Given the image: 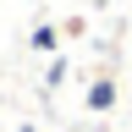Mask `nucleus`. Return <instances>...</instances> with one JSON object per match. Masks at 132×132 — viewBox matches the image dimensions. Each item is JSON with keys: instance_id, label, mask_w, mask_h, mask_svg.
<instances>
[{"instance_id": "nucleus-1", "label": "nucleus", "mask_w": 132, "mask_h": 132, "mask_svg": "<svg viewBox=\"0 0 132 132\" xmlns=\"http://www.w3.org/2000/svg\"><path fill=\"white\" fill-rule=\"evenodd\" d=\"M110 105H116V82H110V77H99L94 88H88V110H110Z\"/></svg>"}, {"instance_id": "nucleus-2", "label": "nucleus", "mask_w": 132, "mask_h": 132, "mask_svg": "<svg viewBox=\"0 0 132 132\" xmlns=\"http://www.w3.org/2000/svg\"><path fill=\"white\" fill-rule=\"evenodd\" d=\"M33 44H39V50H55V28H33Z\"/></svg>"}, {"instance_id": "nucleus-3", "label": "nucleus", "mask_w": 132, "mask_h": 132, "mask_svg": "<svg viewBox=\"0 0 132 132\" xmlns=\"http://www.w3.org/2000/svg\"><path fill=\"white\" fill-rule=\"evenodd\" d=\"M22 132H39V127H22Z\"/></svg>"}]
</instances>
